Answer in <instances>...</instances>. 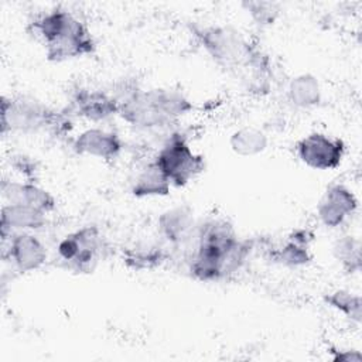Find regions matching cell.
<instances>
[{
	"label": "cell",
	"instance_id": "cell-18",
	"mask_svg": "<svg viewBox=\"0 0 362 362\" xmlns=\"http://www.w3.org/2000/svg\"><path fill=\"white\" fill-rule=\"evenodd\" d=\"M321 86L313 74H300L290 79L287 86L288 100L300 109H311L321 102Z\"/></svg>",
	"mask_w": 362,
	"mask_h": 362
},
{
	"label": "cell",
	"instance_id": "cell-23",
	"mask_svg": "<svg viewBox=\"0 0 362 362\" xmlns=\"http://www.w3.org/2000/svg\"><path fill=\"white\" fill-rule=\"evenodd\" d=\"M242 7L260 27L273 25L280 14V6L273 1H245Z\"/></svg>",
	"mask_w": 362,
	"mask_h": 362
},
{
	"label": "cell",
	"instance_id": "cell-15",
	"mask_svg": "<svg viewBox=\"0 0 362 362\" xmlns=\"http://www.w3.org/2000/svg\"><path fill=\"white\" fill-rule=\"evenodd\" d=\"M160 236L173 246H182L191 240L195 232L194 211L188 205L173 206L157 219Z\"/></svg>",
	"mask_w": 362,
	"mask_h": 362
},
{
	"label": "cell",
	"instance_id": "cell-21",
	"mask_svg": "<svg viewBox=\"0 0 362 362\" xmlns=\"http://www.w3.org/2000/svg\"><path fill=\"white\" fill-rule=\"evenodd\" d=\"M332 255L342 270L349 274L361 270V240L354 235H342L332 245Z\"/></svg>",
	"mask_w": 362,
	"mask_h": 362
},
{
	"label": "cell",
	"instance_id": "cell-1",
	"mask_svg": "<svg viewBox=\"0 0 362 362\" xmlns=\"http://www.w3.org/2000/svg\"><path fill=\"white\" fill-rule=\"evenodd\" d=\"M189 33L219 68L235 74L253 92L267 90L270 62L267 55L229 24H189Z\"/></svg>",
	"mask_w": 362,
	"mask_h": 362
},
{
	"label": "cell",
	"instance_id": "cell-6",
	"mask_svg": "<svg viewBox=\"0 0 362 362\" xmlns=\"http://www.w3.org/2000/svg\"><path fill=\"white\" fill-rule=\"evenodd\" d=\"M173 187H184L205 170L204 156L194 151L188 137L173 132L153 158Z\"/></svg>",
	"mask_w": 362,
	"mask_h": 362
},
{
	"label": "cell",
	"instance_id": "cell-4",
	"mask_svg": "<svg viewBox=\"0 0 362 362\" xmlns=\"http://www.w3.org/2000/svg\"><path fill=\"white\" fill-rule=\"evenodd\" d=\"M28 28L42 44L45 57L51 62L83 58L96 48L88 25L64 7H54L35 16Z\"/></svg>",
	"mask_w": 362,
	"mask_h": 362
},
{
	"label": "cell",
	"instance_id": "cell-19",
	"mask_svg": "<svg viewBox=\"0 0 362 362\" xmlns=\"http://www.w3.org/2000/svg\"><path fill=\"white\" fill-rule=\"evenodd\" d=\"M267 136L256 127L245 126L230 134L229 146L232 151L242 157H252L263 153L267 148Z\"/></svg>",
	"mask_w": 362,
	"mask_h": 362
},
{
	"label": "cell",
	"instance_id": "cell-22",
	"mask_svg": "<svg viewBox=\"0 0 362 362\" xmlns=\"http://www.w3.org/2000/svg\"><path fill=\"white\" fill-rule=\"evenodd\" d=\"M324 301L328 307L345 315L352 322L359 324L362 320V298L358 293L345 288H337L324 294Z\"/></svg>",
	"mask_w": 362,
	"mask_h": 362
},
{
	"label": "cell",
	"instance_id": "cell-10",
	"mask_svg": "<svg viewBox=\"0 0 362 362\" xmlns=\"http://www.w3.org/2000/svg\"><path fill=\"white\" fill-rule=\"evenodd\" d=\"M358 211V198L346 185L335 182L327 187L317 204L318 221L328 229L342 226Z\"/></svg>",
	"mask_w": 362,
	"mask_h": 362
},
{
	"label": "cell",
	"instance_id": "cell-14",
	"mask_svg": "<svg viewBox=\"0 0 362 362\" xmlns=\"http://www.w3.org/2000/svg\"><path fill=\"white\" fill-rule=\"evenodd\" d=\"M0 189L6 204L28 205L48 215L57 208L54 195L45 188L40 187L35 181H13L3 178Z\"/></svg>",
	"mask_w": 362,
	"mask_h": 362
},
{
	"label": "cell",
	"instance_id": "cell-17",
	"mask_svg": "<svg viewBox=\"0 0 362 362\" xmlns=\"http://www.w3.org/2000/svg\"><path fill=\"white\" fill-rule=\"evenodd\" d=\"M171 182L156 164L154 160L147 163L137 174L132 182V194L136 198H151V197H165L170 194Z\"/></svg>",
	"mask_w": 362,
	"mask_h": 362
},
{
	"label": "cell",
	"instance_id": "cell-13",
	"mask_svg": "<svg viewBox=\"0 0 362 362\" xmlns=\"http://www.w3.org/2000/svg\"><path fill=\"white\" fill-rule=\"evenodd\" d=\"M314 235L310 229L297 228L293 229L286 239L277 246L267 249L269 259L273 263L286 267H301L311 262L313 255L310 250Z\"/></svg>",
	"mask_w": 362,
	"mask_h": 362
},
{
	"label": "cell",
	"instance_id": "cell-20",
	"mask_svg": "<svg viewBox=\"0 0 362 362\" xmlns=\"http://www.w3.org/2000/svg\"><path fill=\"white\" fill-rule=\"evenodd\" d=\"M167 259L165 250L158 245H134L123 252V262L127 267L139 270H151L158 267Z\"/></svg>",
	"mask_w": 362,
	"mask_h": 362
},
{
	"label": "cell",
	"instance_id": "cell-3",
	"mask_svg": "<svg viewBox=\"0 0 362 362\" xmlns=\"http://www.w3.org/2000/svg\"><path fill=\"white\" fill-rule=\"evenodd\" d=\"M112 93L119 102L117 116L139 130L170 129L192 110L191 100L173 88L141 89L126 85Z\"/></svg>",
	"mask_w": 362,
	"mask_h": 362
},
{
	"label": "cell",
	"instance_id": "cell-12",
	"mask_svg": "<svg viewBox=\"0 0 362 362\" xmlns=\"http://www.w3.org/2000/svg\"><path fill=\"white\" fill-rule=\"evenodd\" d=\"M124 148L122 137L103 127H89L82 130L72 140V150L79 156H88L103 161L116 160Z\"/></svg>",
	"mask_w": 362,
	"mask_h": 362
},
{
	"label": "cell",
	"instance_id": "cell-8",
	"mask_svg": "<svg viewBox=\"0 0 362 362\" xmlns=\"http://www.w3.org/2000/svg\"><path fill=\"white\" fill-rule=\"evenodd\" d=\"M296 154L300 161L318 171L338 168L345 156V143L335 136L313 132L296 143Z\"/></svg>",
	"mask_w": 362,
	"mask_h": 362
},
{
	"label": "cell",
	"instance_id": "cell-16",
	"mask_svg": "<svg viewBox=\"0 0 362 362\" xmlns=\"http://www.w3.org/2000/svg\"><path fill=\"white\" fill-rule=\"evenodd\" d=\"M48 214L23 204H3L1 206V239L14 232H35L47 225Z\"/></svg>",
	"mask_w": 362,
	"mask_h": 362
},
{
	"label": "cell",
	"instance_id": "cell-9",
	"mask_svg": "<svg viewBox=\"0 0 362 362\" xmlns=\"http://www.w3.org/2000/svg\"><path fill=\"white\" fill-rule=\"evenodd\" d=\"M65 110L71 116H78L92 123H100L119 115V102L112 92L78 88L72 93Z\"/></svg>",
	"mask_w": 362,
	"mask_h": 362
},
{
	"label": "cell",
	"instance_id": "cell-11",
	"mask_svg": "<svg viewBox=\"0 0 362 362\" xmlns=\"http://www.w3.org/2000/svg\"><path fill=\"white\" fill-rule=\"evenodd\" d=\"M8 242L3 256L11 260V264L18 273H30L41 269L48 257V250L44 242L33 232H14L1 239Z\"/></svg>",
	"mask_w": 362,
	"mask_h": 362
},
{
	"label": "cell",
	"instance_id": "cell-5",
	"mask_svg": "<svg viewBox=\"0 0 362 362\" xmlns=\"http://www.w3.org/2000/svg\"><path fill=\"white\" fill-rule=\"evenodd\" d=\"M1 134H35L45 132L65 136L72 127V116L64 109L57 110L41 100L28 96L1 98Z\"/></svg>",
	"mask_w": 362,
	"mask_h": 362
},
{
	"label": "cell",
	"instance_id": "cell-24",
	"mask_svg": "<svg viewBox=\"0 0 362 362\" xmlns=\"http://www.w3.org/2000/svg\"><path fill=\"white\" fill-rule=\"evenodd\" d=\"M334 355L331 356L332 361L338 362H361L362 361V355L359 351L356 349H342V348H332L329 349Z\"/></svg>",
	"mask_w": 362,
	"mask_h": 362
},
{
	"label": "cell",
	"instance_id": "cell-2",
	"mask_svg": "<svg viewBox=\"0 0 362 362\" xmlns=\"http://www.w3.org/2000/svg\"><path fill=\"white\" fill-rule=\"evenodd\" d=\"M188 272L198 281L212 283L239 272L255 249V240L240 239L225 219H208L195 228Z\"/></svg>",
	"mask_w": 362,
	"mask_h": 362
},
{
	"label": "cell",
	"instance_id": "cell-7",
	"mask_svg": "<svg viewBox=\"0 0 362 362\" xmlns=\"http://www.w3.org/2000/svg\"><path fill=\"white\" fill-rule=\"evenodd\" d=\"M105 247L98 226H82L65 235L57 245L58 259L74 272H90Z\"/></svg>",
	"mask_w": 362,
	"mask_h": 362
}]
</instances>
